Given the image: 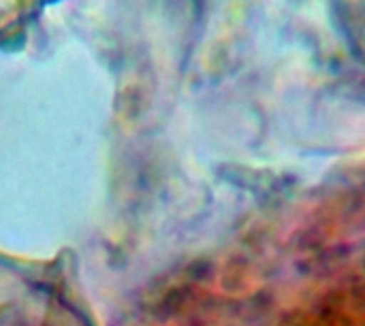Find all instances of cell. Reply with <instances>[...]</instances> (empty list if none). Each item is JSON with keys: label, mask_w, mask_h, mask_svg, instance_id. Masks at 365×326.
I'll list each match as a JSON object with an SVG mask.
<instances>
[{"label": "cell", "mask_w": 365, "mask_h": 326, "mask_svg": "<svg viewBox=\"0 0 365 326\" xmlns=\"http://www.w3.org/2000/svg\"><path fill=\"white\" fill-rule=\"evenodd\" d=\"M32 2L34 0H0V30L19 19L32 6Z\"/></svg>", "instance_id": "1"}]
</instances>
